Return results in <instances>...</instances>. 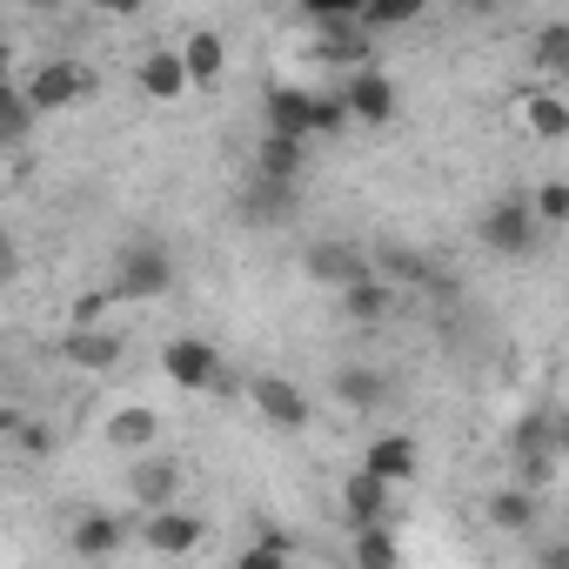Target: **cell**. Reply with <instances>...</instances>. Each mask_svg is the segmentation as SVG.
<instances>
[{"mask_svg": "<svg viewBox=\"0 0 569 569\" xmlns=\"http://www.w3.org/2000/svg\"><path fill=\"white\" fill-rule=\"evenodd\" d=\"M476 241L502 261H522L542 248V214H536V194H496L482 214H476Z\"/></svg>", "mask_w": 569, "mask_h": 569, "instance_id": "6da1fadb", "label": "cell"}, {"mask_svg": "<svg viewBox=\"0 0 569 569\" xmlns=\"http://www.w3.org/2000/svg\"><path fill=\"white\" fill-rule=\"evenodd\" d=\"M168 281H174V261L154 234H134L114 248V274H108L114 302H154V296H168Z\"/></svg>", "mask_w": 569, "mask_h": 569, "instance_id": "7a4b0ae2", "label": "cell"}, {"mask_svg": "<svg viewBox=\"0 0 569 569\" xmlns=\"http://www.w3.org/2000/svg\"><path fill=\"white\" fill-rule=\"evenodd\" d=\"M302 274L309 281H322V289H349V281H362V274H376V254L362 248V241H342V234H329V241H309L302 248Z\"/></svg>", "mask_w": 569, "mask_h": 569, "instance_id": "3957f363", "label": "cell"}, {"mask_svg": "<svg viewBox=\"0 0 569 569\" xmlns=\"http://www.w3.org/2000/svg\"><path fill=\"white\" fill-rule=\"evenodd\" d=\"M161 376H168L174 389L201 396V389H221V356H214V342H201V336H174V342H161Z\"/></svg>", "mask_w": 569, "mask_h": 569, "instance_id": "277c9868", "label": "cell"}, {"mask_svg": "<svg viewBox=\"0 0 569 569\" xmlns=\"http://www.w3.org/2000/svg\"><path fill=\"white\" fill-rule=\"evenodd\" d=\"M21 88L41 101V114H61V108H74V101H88L101 81H94V68H81V61H41Z\"/></svg>", "mask_w": 569, "mask_h": 569, "instance_id": "5b68a950", "label": "cell"}, {"mask_svg": "<svg viewBox=\"0 0 569 569\" xmlns=\"http://www.w3.org/2000/svg\"><path fill=\"white\" fill-rule=\"evenodd\" d=\"M181 496V462L148 449V456H128V502L134 509H174Z\"/></svg>", "mask_w": 569, "mask_h": 569, "instance_id": "8992f818", "label": "cell"}, {"mask_svg": "<svg viewBox=\"0 0 569 569\" xmlns=\"http://www.w3.org/2000/svg\"><path fill=\"white\" fill-rule=\"evenodd\" d=\"M54 356L68 362V369H88V376H108L114 362H121V336L114 329H101V322H74L61 342H54Z\"/></svg>", "mask_w": 569, "mask_h": 569, "instance_id": "52a82bcc", "label": "cell"}, {"mask_svg": "<svg viewBox=\"0 0 569 569\" xmlns=\"http://www.w3.org/2000/svg\"><path fill=\"white\" fill-rule=\"evenodd\" d=\"M261 128L316 141V94H309V88H296V81H274V88L261 94Z\"/></svg>", "mask_w": 569, "mask_h": 569, "instance_id": "ba28073f", "label": "cell"}, {"mask_svg": "<svg viewBox=\"0 0 569 569\" xmlns=\"http://www.w3.org/2000/svg\"><path fill=\"white\" fill-rule=\"evenodd\" d=\"M248 402H254L274 429H309V416H316L309 396H302L289 376H254V382H248Z\"/></svg>", "mask_w": 569, "mask_h": 569, "instance_id": "9c48e42d", "label": "cell"}, {"mask_svg": "<svg viewBox=\"0 0 569 569\" xmlns=\"http://www.w3.org/2000/svg\"><path fill=\"white\" fill-rule=\"evenodd\" d=\"M342 94H349V108H356V121L362 128H389L396 121V81L369 61V68H356L349 81H342Z\"/></svg>", "mask_w": 569, "mask_h": 569, "instance_id": "30bf717a", "label": "cell"}, {"mask_svg": "<svg viewBox=\"0 0 569 569\" xmlns=\"http://www.w3.org/2000/svg\"><path fill=\"white\" fill-rule=\"evenodd\" d=\"M201 516H181V509H141V542L154 556H194L201 549Z\"/></svg>", "mask_w": 569, "mask_h": 569, "instance_id": "8fae6325", "label": "cell"}, {"mask_svg": "<svg viewBox=\"0 0 569 569\" xmlns=\"http://www.w3.org/2000/svg\"><path fill=\"white\" fill-rule=\"evenodd\" d=\"M108 449L114 456H148V449H161V409H141V402H128V409H114L108 416Z\"/></svg>", "mask_w": 569, "mask_h": 569, "instance_id": "7c38bea8", "label": "cell"}, {"mask_svg": "<svg viewBox=\"0 0 569 569\" xmlns=\"http://www.w3.org/2000/svg\"><path fill=\"white\" fill-rule=\"evenodd\" d=\"M389 496H396V482L389 476H376L369 462L356 469V476H342V516L362 529V522H389Z\"/></svg>", "mask_w": 569, "mask_h": 569, "instance_id": "4fadbf2b", "label": "cell"}, {"mask_svg": "<svg viewBox=\"0 0 569 569\" xmlns=\"http://www.w3.org/2000/svg\"><path fill=\"white\" fill-rule=\"evenodd\" d=\"M68 549H74V556H88V562L121 556V549H128V522H121V516H108V509H88V516H74Z\"/></svg>", "mask_w": 569, "mask_h": 569, "instance_id": "5bb4252c", "label": "cell"}, {"mask_svg": "<svg viewBox=\"0 0 569 569\" xmlns=\"http://www.w3.org/2000/svg\"><path fill=\"white\" fill-rule=\"evenodd\" d=\"M389 302H396V281H389L382 268L342 289V316H349L356 329H376V322H389Z\"/></svg>", "mask_w": 569, "mask_h": 569, "instance_id": "9a60e30c", "label": "cell"}, {"mask_svg": "<svg viewBox=\"0 0 569 569\" xmlns=\"http://www.w3.org/2000/svg\"><path fill=\"white\" fill-rule=\"evenodd\" d=\"M134 81H141V94H148V101H181V94L194 88V81H188V54H181V48H154V54L141 61V74H134Z\"/></svg>", "mask_w": 569, "mask_h": 569, "instance_id": "2e32d148", "label": "cell"}, {"mask_svg": "<svg viewBox=\"0 0 569 569\" xmlns=\"http://www.w3.org/2000/svg\"><path fill=\"white\" fill-rule=\"evenodd\" d=\"M329 396H336L342 409H382V402H389V376L369 369V362H342V369L329 376Z\"/></svg>", "mask_w": 569, "mask_h": 569, "instance_id": "e0dca14e", "label": "cell"}, {"mask_svg": "<svg viewBox=\"0 0 569 569\" xmlns=\"http://www.w3.org/2000/svg\"><path fill=\"white\" fill-rule=\"evenodd\" d=\"M369 254H376V268H382L389 281H402V289H436V281H442V268H436L429 254L402 248V241H376Z\"/></svg>", "mask_w": 569, "mask_h": 569, "instance_id": "ac0fdd59", "label": "cell"}, {"mask_svg": "<svg viewBox=\"0 0 569 569\" xmlns=\"http://www.w3.org/2000/svg\"><path fill=\"white\" fill-rule=\"evenodd\" d=\"M302 161H309V141H302V134H274V128H261V148H254V174H274V181H302Z\"/></svg>", "mask_w": 569, "mask_h": 569, "instance_id": "d6986e66", "label": "cell"}, {"mask_svg": "<svg viewBox=\"0 0 569 569\" xmlns=\"http://www.w3.org/2000/svg\"><path fill=\"white\" fill-rule=\"evenodd\" d=\"M362 462H369L376 476H389V482H409V476L422 469V449H416V436L396 429V436H376V442L362 449Z\"/></svg>", "mask_w": 569, "mask_h": 569, "instance_id": "ffe728a7", "label": "cell"}, {"mask_svg": "<svg viewBox=\"0 0 569 569\" xmlns=\"http://www.w3.org/2000/svg\"><path fill=\"white\" fill-rule=\"evenodd\" d=\"M522 121H529L536 141H562V134H569V101L549 94V88H529V94H522Z\"/></svg>", "mask_w": 569, "mask_h": 569, "instance_id": "44dd1931", "label": "cell"}, {"mask_svg": "<svg viewBox=\"0 0 569 569\" xmlns=\"http://www.w3.org/2000/svg\"><path fill=\"white\" fill-rule=\"evenodd\" d=\"M489 522H496V529H509V536H522V529H536V482H516V489H496V496H489Z\"/></svg>", "mask_w": 569, "mask_h": 569, "instance_id": "7402d4cb", "label": "cell"}, {"mask_svg": "<svg viewBox=\"0 0 569 569\" xmlns=\"http://www.w3.org/2000/svg\"><path fill=\"white\" fill-rule=\"evenodd\" d=\"M34 121H41V101L14 81L8 94H0V141H8V148H21L28 134H34Z\"/></svg>", "mask_w": 569, "mask_h": 569, "instance_id": "603a6c76", "label": "cell"}, {"mask_svg": "<svg viewBox=\"0 0 569 569\" xmlns=\"http://www.w3.org/2000/svg\"><path fill=\"white\" fill-rule=\"evenodd\" d=\"M181 54H188V81H194V88H214V81H221V68H228V48H221V34H208V28H201V34H188V41H181Z\"/></svg>", "mask_w": 569, "mask_h": 569, "instance_id": "cb8c5ba5", "label": "cell"}, {"mask_svg": "<svg viewBox=\"0 0 569 569\" xmlns=\"http://www.w3.org/2000/svg\"><path fill=\"white\" fill-rule=\"evenodd\" d=\"M429 14V0H362V28L369 34H396V28H416Z\"/></svg>", "mask_w": 569, "mask_h": 569, "instance_id": "d4e9b609", "label": "cell"}, {"mask_svg": "<svg viewBox=\"0 0 569 569\" xmlns=\"http://www.w3.org/2000/svg\"><path fill=\"white\" fill-rule=\"evenodd\" d=\"M356 562L362 569H396L402 562V542L389 536V522H362L356 529Z\"/></svg>", "mask_w": 569, "mask_h": 569, "instance_id": "484cf974", "label": "cell"}, {"mask_svg": "<svg viewBox=\"0 0 569 569\" xmlns=\"http://www.w3.org/2000/svg\"><path fill=\"white\" fill-rule=\"evenodd\" d=\"M254 201H248V221H281L296 208V181H274V174H254V188H248Z\"/></svg>", "mask_w": 569, "mask_h": 569, "instance_id": "4316f807", "label": "cell"}, {"mask_svg": "<svg viewBox=\"0 0 569 569\" xmlns=\"http://www.w3.org/2000/svg\"><path fill=\"white\" fill-rule=\"evenodd\" d=\"M529 61H536V74H569V21H556V28H542L536 34V48H529Z\"/></svg>", "mask_w": 569, "mask_h": 569, "instance_id": "83f0119b", "label": "cell"}, {"mask_svg": "<svg viewBox=\"0 0 569 569\" xmlns=\"http://www.w3.org/2000/svg\"><path fill=\"white\" fill-rule=\"evenodd\" d=\"M234 562H241V569H281V562H296V542L281 536V529H261V536H254Z\"/></svg>", "mask_w": 569, "mask_h": 569, "instance_id": "f1b7e54d", "label": "cell"}, {"mask_svg": "<svg viewBox=\"0 0 569 569\" xmlns=\"http://www.w3.org/2000/svg\"><path fill=\"white\" fill-rule=\"evenodd\" d=\"M349 121H356V108H349L342 88H336V94H316V141H342Z\"/></svg>", "mask_w": 569, "mask_h": 569, "instance_id": "f546056e", "label": "cell"}, {"mask_svg": "<svg viewBox=\"0 0 569 569\" xmlns=\"http://www.w3.org/2000/svg\"><path fill=\"white\" fill-rule=\"evenodd\" d=\"M529 194H536L542 228H562V221H569V181H542V188H529Z\"/></svg>", "mask_w": 569, "mask_h": 569, "instance_id": "4dcf8cb0", "label": "cell"}, {"mask_svg": "<svg viewBox=\"0 0 569 569\" xmlns=\"http://www.w3.org/2000/svg\"><path fill=\"white\" fill-rule=\"evenodd\" d=\"M302 14H309L316 28H329V21H362V0H302Z\"/></svg>", "mask_w": 569, "mask_h": 569, "instance_id": "1f68e13d", "label": "cell"}, {"mask_svg": "<svg viewBox=\"0 0 569 569\" xmlns=\"http://www.w3.org/2000/svg\"><path fill=\"white\" fill-rule=\"evenodd\" d=\"M108 302H114V289H88V296L74 302V322H101V316H108Z\"/></svg>", "mask_w": 569, "mask_h": 569, "instance_id": "d6a6232c", "label": "cell"}, {"mask_svg": "<svg viewBox=\"0 0 569 569\" xmlns=\"http://www.w3.org/2000/svg\"><path fill=\"white\" fill-rule=\"evenodd\" d=\"M88 8H94V14H108V21H134L148 0H88Z\"/></svg>", "mask_w": 569, "mask_h": 569, "instance_id": "836d02e7", "label": "cell"}, {"mask_svg": "<svg viewBox=\"0 0 569 569\" xmlns=\"http://www.w3.org/2000/svg\"><path fill=\"white\" fill-rule=\"evenodd\" d=\"M14 436H21V449H28V456H48V449H54V436H48L41 422H21Z\"/></svg>", "mask_w": 569, "mask_h": 569, "instance_id": "e575fe53", "label": "cell"}, {"mask_svg": "<svg viewBox=\"0 0 569 569\" xmlns=\"http://www.w3.org/2000/svg\"><path fill=\"white\" fill-rule=\"evenodd\" d=\"M536 562H542V569H569V542H549V549H536Z\"/></svg>", "mask_w": 569, "mask_h": 569, "instance_id": "d590c367", "label": "cell"}, {"mask_svg": "<svg viewBox=\"0 0 569 569\" xmlns=\"http://www.w3.org/2000/svg\"><path fill=\"white\" fill-rule=\"evenodd\" d=\"M21 8H41V14H54V8H68V0H21Z\"/></svg>", "mask_w": 569, "mask_h": 569, "instance_id": "8d00e7d4", "label": "cell"}, {"mask_svg": "<svg viewBox=\"0 0 569 569\" xmlns=\"http://www.w3.org/2000/svg\"><path fill=\"white\" fill-rule=\"evenodd\" d=\"M502 8V0H469V14H496Z\"/></svg>", "mask_w": 569, "mask_h": 569, "instance_id": "74e56055", "label": "cell"}]
</instances>
